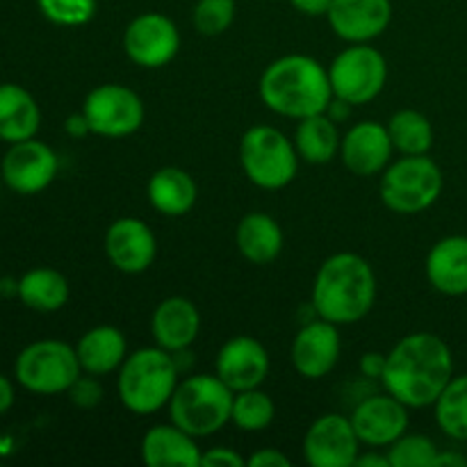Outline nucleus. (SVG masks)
I'll use <instances>...</instances> for the list:
<instances>
[{
  "instance_id": "obj_1",
  "label": "nucleus",
  "mask_w": 467,
  "mask_h": 467,
  "mask_svg": "<svg viewBox=\"0 0 467 467\" xmlns=\"http://www.w3.org/2000/svg\"><path fill=\"white\" fill-rule=\"evenodd\" d=\"M451 377L454 356L450 345L436 333L420 331L401 337L386 354L381 383L409 409H427L436 404Z\"/></svg>"
},
{
  "instance_id": "obj_2",
  "label": "nucleus",
  "mask_w": 467,
  "mask_h": 467,
  "mask_svg": "<svg viewBox=\"0 0 467 467\" xmlns=\"http://www.w3.org/2000/svg\"><path fill=\"white\" fill-rule=\"evenodd\" d=\"M377 301V276L363 255L336 254L322 263L313 283L310 306L317 317L337 327L360 322Z\"/></svg>"
},
{
  "instance_id": "obj_3",
  "label": "nucleus",
  "mask_w": 467,
  "mask_h": 467,
  "mask_svg": "<svg viewBox=\"0 0 467 467\" xmlns=\"http://www.w3.org/2000/svg\"><path fill=\"white\" fill-rule=\"evenodd\" d=\"M258 91L265 108L296 121L327 112L333 100L328 68L308 55H285L269 64Z\"/></svg>"
},
{
  "instance_id": "obj_4",
  "label": "nucleus",
  "mask_w": 467,
  "mask_h": 467,
  "mask_svg": "<svg viewBox=\"0 0 467 467\" xmlns=\"http://www.w3.org/2000/svg\"><path fill=\"white\" fill-rule=\"evenodd\" d=\"M178 383L181 369L173 354L155 345L126 356L119 368L117 395L130 413L153 415L169 406Z\"/></svg>"
},
{
  "instance_id": "obj_5",
  "label": "nucleus",
  "mask_w": 467,
  "mask_h": 467,
  "mask_svg": "<svg viewBox=\"0 0 467 467\" xmlns=\"http://www.w3.org/2000/svg\"><path fill=\"white\" fill-rule=\"evenodd\" d=\"M235 392L217 374L185 377L169 400V418L194 438H210L231 422Z\"/></svg>"
},
{
  "instance_id": "obj_6",
  "label": "nucleus",
  "mask_w": 467,
  "mask_h": 467,
  "mask_svg": "<svg viewBox=\"0 0 467 467\" xmlns=\"http://www.w3.org/2000/svg\"><path fill=\"white\" fill-rule=\"evenodd\" d=\"M240 162L246 178L260 190H283L290 185L299 169L295 141L278 128L254 126L242 135Z\"/></svg>"
},
{
  "instance_id": "obj_7",
  "label": "nucleus",
  "mask_w": 467,
  "mask_h": 467,
  "mask_svg": "<svg viewBox=\"0 0 467 467\" xmlns=\"http://www.w3.org/2000/svg\"><path fill=\"white\" fill-rule=\"evenodd\" d=\"M442 192V171L427 155H404L381 178V201L397 214H420L431 208Z\"/></svg>"
},
{
  "instance_id": "obj_8",
  "label": "nucleus",
  "mask_w": 467,
  "mask_h": 467,
  "mask_svg": "<svg viewBox=\"0 0 467 467\" xmlns=\"http://www.w3.org/2000/svg\"><path fill=\"white\" fill-rule=\"evenodd\" d=\"M82 374L76 347L64 340H36L14 363V377L35 395H62Z\"/></svg>"
},
{
  "instance_id": "obj_9",
  "label": "nucleus",
  "mask_w": 467,
  "mask_h": 467,
  "mask_svg": "<svg viewBox=\"0 0 467 467\" xmlns=\"http://www.w3.org/2000/svg\"><path fill=\"white\" fill-rule=\"evenodd\" d=\"M333 96L349 105L372 103L388 80V62L381 50L368 44H351L328 67Z\"/></svg>"
},
{
  "instance_id": "obj_10",
  "label": "nucleus",
  "mask_w": 467,
  "mask_h": 467,
  "mask_svg": "<svg viewBox=\"0 0 467 467\" xmlns=\"http://www.w3.org/2000/svg\"><path fill=\"white\" fill-rule=\"evenodd\" d=\"M82 114L89 123L91 135L119 140V137H128L140 130L146 109L130 87L109 82V85H99L87 94Z\"/></svg>"
},
{
  "instance_id": "obj_11",
  "label": "nucleus",
  "mask_w": 467,
  "mask_h": 467,
  "mask_svg": "<svg viewBox=\"0 0 467 467\" xmlns=\"http://www.w3.org/2000/svg\"><path fill=\"white\" fill-rule=\"evenodd\" d=\"M123 50L141 68L167 67L181 50V32L164 14H140L123 32Z\"/></svg>"
},
{
  "instance_id": "obj_12",
  "label": "nucleus",
  "mask_w": 467,
  "mask_h": 467,
  "mask_svg": "<svg viewBox=\"0 0 467 467\" xmlns=\"http://www.w3.org/2000/svg\"><path fill=\"white\" fill-rule=\"evenodd\" d=\"M59 160L48 144L39 140H26L9 144L0 162V176L12 192L32 196L44 192L55 181Z\"/></svg>"
},
{
  "instance_id": "obj_13",
  "label": "nucleus",
  "mask_w": 467,
  "mask_h": 467,
  "mask_svg": "<svg viewBox=\"0 0 467 467\" xmlns=\"http://www.w3.org/2000/svg\"><path fill=\"white\" fill-rule=\"evenodd\" d=\"M360 441L349 418L327 413L315 420L304 436V459L313 467H354Z\"/></svg>"
},
{
  "instance_id": "obj_14",
  "label": "nucleus",
  "mask_w": 467,
  "mask_h": 467,
  "mask_svg": "<svg viewBox=\"0 0 467 467\" xmlns=\"http://www.w3.org/2000/svg\"><path fill=\"white\" fill-rule=\"evenodd\" d=\"M349 420L360 445L390 447L409 431V406L401 404L390 392L369 395L356 406Z\"/></svg>"
},
{
  "instance_id": "obj_15",
  "label": "nucleus",
  "mask_w": 467,
  "mask_h": 467,
  "mask_svg": "<svg viewBox=\"0 0 467 467\" xmlns=\"http://www.w3.org/2000/svg\"><path fill=\"white\" fill-rule=\"evenodd\" d=\"M340 351L342 342L337 324L317 317L301 327L295 342H292L290 356L296 374L310 379V381H317L336 368L337 360H340Z\"/></svg>"
},
{
  "instance_id": "obj_16",
  "label": "nucleus",
  "mask_w": 467,
  "mask_h": 467,
  "mask_svg": "<svg viewBox=\"0 0 467 467\" xmlns=\"http://www.w3.org/2000/svg\"><path fill=\"white\" fill-rule=\"evenodd\" d=\"M214 365H217V377L233 392L260 388L272 368L263 342L251 336H235L223 342Z\"/></svg>"
},
{
  "instance_id": "obj_17",
  "label": "nucleus",
  "mask_w": 467,
  "mask_h": 467,
  "mask_svg": "<svg viewBox=\"0 0 467 467\" xmlns=\"http://www.w3.org/2000/svg\"><path fill=\"white\" fill-rule=\"evenodd\" d=\"M158 240L146 222L137 217L117 219L105 233V255L123 274H141L153 265Z\"/></svg>"
},
{
  "instance_id": "obj_18",
  "label": "nucleus",
  "mask_w": 467,
  "mask_h": 467,
  "mask_svg": "<svg viewBox=\"0 0 467 467\" xmlns=\"http://www.w3.org/2000/svg\"><path fill=\"white\" fill-rule=\"evenodd\" d=\"M390 132L377 121H360L347 130L340 144V160L354 176H377L386 171L392 158Z\"/></svg>"
},
{
  "instance_id": "obj_19",
  "label": "nucleus",
  "mask_w": 467,
  "mask_h": 467,
  "mask_svg": "<svg viewBox=\"0 0 467 467\" xmlns=\"http://www.w3.org/2000/svg\"><path fill=\"white\" fill-rule=\"evenodd\" d=\"M331 30L349 44H368L388 30L392 21L390 0H333L327 14Z\"/></svg>"
},
{
  "instance_id": "obj_20",
  "label": "nucleus",
  "mask_w": 467,
  "mask_h": 467,
  "mask_svg": "<svg viewBox=\"0 0 467 467\" xmlns=\"http://www.w3.org/2000/svg\"><path fill=\"white\" fill-rule=\"evenodd\" d=\"M201 331V313L185 296H169L160 301L150 319V333L155 345L169 354L190 349Z\"/></svg>"
},
{
  "instance_id": "obj_21",
  "label": "nucleus",
  "mask_w": 467,
  "mask_h": 467,
  "mask_svg": "<svg viewBox=\"0 0 467 467\" xmlns=\"http://www.w3.org/2000/svg\"><path fill=\"white\" fill-rule=\"evenodd\" d=\"M199 438L182 431L176 424H158L141 441V459L149 467H199L203 451Z\"/></svg>"
},
{
  "instance_id": "obj_22",
  "label": "nucleus",
  "mask_w": 467,
  "mask_h": 467,
  "mask_svg": "<svg viewBox=\"0 0 467 467\" xmlns=\"http://www.w3.org/2000/svg\"><path fill=\"white\" fill-rule=\"evenodd\" d=\"M427 278L447 296L467 295V237L451 235L436 242L427 255Z\"/></svg>"
},
{
  "instance_id": "obj_23",
  "label": "nucleus",
  "mask_w": 467,
  "mask_h": 467,
  "mask_svg": "<svg viewBox=\"0 0 467 467\" xmlns=\"http://www.w3.org/2000/svg\"><path fill=\"white\" fill-rule=\"evenodd\" d=\"M41 126V109L35 96L21 85H0V140L7 144L36 137Z\"/></svg>"
},
{
  "instance_id": "obj_24",
  "label": "nucleus",
  "mask_w": 467,
  "mask_h": 467,
  "mask_svg": "<svg viewBox=\"0 0 467 467\" xmlns=\"http://www.w3.org/2000/svg\"><path fill=\"white\" fill-rule=\"evenodd\" d=\"M76 354L82 372L105 377L123 365L128 356V340L119 328L94 327L78 340Z\"/></svg>"
},
{
  "instance_id": "obj_25",
  "label": "nucleus",
  "mask_w": 467,
  "mask_h": 467,
  "mask_svg": "<svg viewBox=\"0 0 467 467\" xmlns=\"http://www.w3.org/2000/svg\"><path fill=\"white\" fill-rule=\"evenodd\" d=\"M199 199L194 178L178 167H162L150 176L149 201L164 217H182Z\"/></svg>"
},
{
  "instance_id": "obj_26",
  "label": "nucleus",
  "mask_w": 467,
  "mask_h": 467,
  "mask_svg": "<svg viewBox=\"0 0 467 467\" xmlns=\"http://www.w3.org/2000/svg\"><path fill=\"white\" fill-rule=\"evenodd\" d=\"M240 254L254 265H267L281 255L283 231L267 213H249L240 219L235 231Z\"/></svg>"
},
{
  "instance_id": "obj_27",
  "label": "nucleus",
  "mask_w": 467,
  "mask_h": 467,
  "mask_svg": "<svg viewBox=\"0 0 467 467\" xmlns=\"http://www.w3.org/2000/svg\"><path fill=\"white\" fill-rule=\"evenodd\" d=\"M342 137L337 123L327 112L301 119L295 132V149L308 164H327L340 155Z\"/></svg>"
},
{
  "instance_id": "obj_28",
  "label": "nucleus",
  "mask_w": 467,
  "mask_h": 467,
  "mask_svg": "<svg viewBox=\"0 0 467 467\" xmlns=\"http://www.w3.org/2000/svg\"><path fill=\"white\" fill-rule=\"evenodd\" d=\"M18 299L36 313H55L64 308L71 287L64 274L50 267H35L18 278Z\"/></svg>"
},
{
  "instance_id": "obj_29",
  "label": "nucleus",
  "mask_w": 467,
  "mask_h": 467,
  "mask_svg": "<svg viewBox=\"0 0 467 467\" xmlns=\"http://www.w3.org/2000/svg\"><path fill=\"white\" fill-rule=\"evenodd\" d=\"M388 132L395 150L401 155H427L433 146V126L418 109H400L392 114Z\"/></svg>"
},
{
  "instance_id": "obj_30",
  "label": "nucleus",
  "mask_w": 467,
  "mask_h": 467,
  "mask_svg": "<svg viewBox=\"0 0 467 467\" xmlns=\"http://www.w3.org/2000/svg\"><path fill=\"white\" fill-rule=\"evenodd\" d=\"M436 422L445 436L454 441H467V374L451 377L436 404Z\"/></svg>"
},
{
  "instance_id": "obj_31",
  "label": "nucleus",
  "mask_w": 467,
  "mask_h": 467,
  "mask_svg": "<svg viewBox=\"0 0 467 467\" xmlns=\"http://www.w3.org/2000/svg\"><path fill=\"white\" fill-rule=\"evenodd\" d=\"M274 415H276V406L272 397L260 388L235 392L231 422L242 431H265L274 422Z\"/></svg>"
},
{
  "instance_id": "obj_32",
  "label": "nucleus",
  "mask_w": 467,
  "mask_h": 467,
  "mask_svg": "<svg viewBox=\"0 0 467 467\" xmlns=\"http://www.w3.org/2000/svg\"><path fill=\"white\" fill-rule=\"evenodd\" d=\"M390 467H433L436 465L438 447L431 438L420 433H404L388 447Z\"/></svg>"
},
{
  "instance_id": "obj_33",
  "label": "nucleus",
  "mask_w": 467,
  "mask_h": 467,
  "mask_svg": "<svg viewBox=\"0 0 467 467\" xmlns=\"http://www.w3.org/2000/svg\"><path fill=\"white\" fill-rule=\"evenodd\" d=\"M235 0H199L192 14L196 32L203 36H219L235 21Z\"/></svg>"
},
{
  "instance_id": "obj_34",
  "label": "nucleus",
  "mask_w": 467,
  "mask_h": 467,
  "mask_svg": "<svg viewBox=\"0 0 467 467\" xmlns=\"http://www.w3.org/2000/svg\"><path fill=\"white\" fill-rule=\"evenodd\" d=\"M41 14L55 26L76 27L94 18L96 0H36Z\"/></svg>"
},
{
  "instance_id": "obj_35",
  "label": "nucleus",
  "mask_w": 467,
  "mask_h": 467,
  "mask_svg": "<svg viewBox=\"0 0 467 467\" xmlns=\"http://www.w3.org/2000/svg\"><path fill=\"white\" fill-rule=\"evenodd\" d=\"M68 400H71L73 406H78V409H96V406L103 401V388H100V383L96 381L94 374H85V377H78L76 381H73V386L67 390Z\"/></svg>"
},
{
  "instance_id": "obj_36",
  "label": "nucleus",
  "mask_w": 467,
  "mask_h": 467,
  "mask_svg": "<svg viewBox=\"0 0 467 467\" xmlns=\"http://www.w3.org/2000/svg\"><path fill=\"white\" fill-rule=\"evenodd\" d=\"M201 467H246V459L231 447H213L201 454Z\"/></svg>"
},
{
  "instance_id": "obj_37",
  "label": "nucleus",
  "mask_w": 467,
  "mask_h": 467,
  "mask_svg": "<svg viewBox=\"0 0 467 467\" xmlns=\"http://www.w3.org/2000/svg\"><path fill=\"white\" fill-rule=\"evenodd\" d=\"M249 467H290V459L281 450H258L246 459Z\"/></svg>"
},
{
  "instance_id": "obj_38",
  "label": "nucleus",
  "mask_w": 467,
  "mask_h": 467,
  "mask_svg": "<svg viewBox=\"0 0 467 467\" xmlns=\"http://www.w3.org/2000/svg\"><path fill=\"white\" fill-rule=\"evenodd\" d=\"M383 369H386V354H379V351H369L360 358V372L368 379H377L381 381Z\"/></svg>"
},
{
  "instance_id": "obj_39",
  "label": "nucleus",
  "mask_w": 467,
  "mask_h": 467,
  "mask_svg": "<svg viewBox=\"0 0 467 467\" xmlns=\"http://www.w3.org/2000/svg\"><path fill=\"white\" fill-rule=\"evenodd\" d=\"M290 3L296 12L306 14V16H327L333 0H290Z\"/></svg>"
},
{
  "instance_id": "obj_40",
  "label": "nucleus",
  "mask_w": 467,
  "mask_h": 467,
  "mask_svg": "<svg viewBox=\"0 0 467 467\" xmlns=\"http://www.w3.org/2000/svg\"><path fill=\"white\" fill-rule=\"evenodd\" d=\"M64 130H67V135L76 137V140H82V137L89 135V123H87L85 114L78 112V114H71V117L64 121Z\"/></svg>"
},
{
  "instance_id": "obj_41",
  "label": "nucleus",
  "mask_w": 467,
  "mask_h": 467,
  "mask_svg": "<svg viewBox=\"0 0 467 467\" xmlns=\"http://www.w3.org/2000/svg\"><path fill=\"white\" fill-rule=\"evenodd\" d=\"M14 406V386L5 374H0V415L7 413Z\"/></svg>"
},
{
  "instance_id": "obj_42",
  "label": "nucleus",
  "mask_w": 467,
  "mask_h": 467,
  "mask_svg": "<svg viewBox=\"0 0 467 467\" xmlns=\"http://www.w3.org/2000/svg\"><path fill=\"white\" fill-rule=\"evenodd\" d=\"M467 459L459 451H438L433 467H465Z\"/></svg>"
},
{
  "instance_id": "obj_43",
  "label": "nucleus",
  "mask_w": 467,
  "mask_h": 467,
  "mask_svg": "<svg viewBox=\"0 0 467 467\" xmlns=\"http://www.w3.org/2000/svg\"><path fill=\"white\" fill-rule=\"evenodd\" d=\"M354 467H390V461H388V454H379V451H369V454H358Z\"/></svg>"
},
{
  "instance_id": "obj_44",
  "label": "nucleus",
  "mask_w": 467,
  "mask_h": 467,
  "mask_svg": "<svg viewBox=\"0 0 467 467\" xmlns=\"http://www.w3.org/2000/svg\"><path fill=\"white\" fill-rule=\"evenodd\" d=\"M0 190H3V176H0Z\"/></svg>"
}]
</instances>
